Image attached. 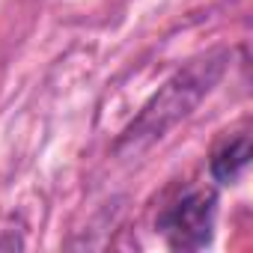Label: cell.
I'll return each instance as SVG.
<instances>
[{
    "label": "cell",
    "instance_id": "3957f363",
    "mask_svg": "<svg viewBox=\"0 0 253 253\" xmlns=\"http://www.w3.org/2000/svg\"><path fill=\"white\" fill-rule=\"evenodd\" d=\"M250 152H253V146H250V134H247V131L232 134L229 140H223V143L214 149L211 164H209L214 182H220V185L235 182V179L241 176V170L250 164Z\"/></svg>",
    "mask_w": 253,
    "mask_h": 253
},
{
    "label": "cell",
    "instance_id": "7a4b0ae2",
    "mask_svg": "<svg viewBox=\"0 0 253 253\" xmlns=\"http://www.w3.org/2000/svg\"><path fill=\"white\" fill-rule=\"evenodd\" d=\"M214 206H217L214 191H206V188L188 191L161 214L158 229L164 232L173 250H200L211 241Z\"/></svg>",
    "mask_w": 253,
    "mask_h": 253
},
{
    "label": "cell",
    "instance_id": "6da1fadb",
    "mask_svg": "<svg viewBox=\"0 0 253 253\" xmlns=\"http://www.w3.org/2000/svg\"><path fill=\"white\" fill-rule=\"evenodd\" d=\"M226 60H229V54L220 48V51H209V54L191 60L185 69H179L146 101V107L128 125V131L122 134L116 149L119 152H143L146 146L161 140L176 122H182L211 92V86L220 81V75L226 69Z\"/></svg>",
    "mask_w": 253,
    "mask_h": 253
}]
</instances>
